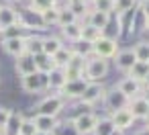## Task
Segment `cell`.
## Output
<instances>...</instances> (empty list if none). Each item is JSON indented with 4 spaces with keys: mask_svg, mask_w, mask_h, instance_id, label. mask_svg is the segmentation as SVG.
I'll list each match as a JSON object with an SVG mask.
<instances>
[{
    "mask_svg": "<svg viewBox=\"0 0 149 135\" xmlns=\"http://www.w3.org/2000/svg\"><path fill=\"white\" fill-rule=\"evenodd\" d=\"M106 74H108V59L88 55L86 68H84V80H88V82H100L102 78H106Z\"/></svg>",
    "mask_w": 149,
    "mask_h": 135,
    "instance_id": "1",
    "label": "cell"
},
{
    "mask_svg": "<svg viewBox=\"0 0 149 135\" xmlns=\"http://www.w3.org/2000/svg\"><path fill=\"white\" fill-rule=\"evenodd\" d=\"M90 51H92V55L94 57H102V59H110V57H114L116 55V51H118V47H116V41L112 39V37H98L92 45H90Z\"/></svg>",
    "mask_w": 149,
    "mask_h": 135,
    "instance_id": "2",
    "label": "cell"
},
{
    "mask_svg": "<svg viewBox=\"0 0 149 135\" xmlns=\"http://www.w3.org/2000/svg\"><path fill=\"white\" fill-rule=\"evenodd\" d=\"M47 76L49 74H41V72H35L31 76H25L21 78V86L27 94H39L43 90H47Z\"/></svg>",
    "mask_w": 149,
    "mask_h": 135,
    "instance_id": "3",
    "label": "cell"
},
{
    "mask_svg": "<svg viewBox=\"0 0 149 135\" xmlns=\"http://www.w3.org/2000/svg\"><path fill=\"white\" fill-rule=\"evenodd\" d=\"M63 104H65V98L59 96V94H51V96H45L39 106H37V113L39 115H47V117H57L61 111H63Z\"/></svg>",
    "mask_w": 149,
    "mask_h": 135,
    "instance_id": "4",
    "label": "cell"
},
{
    "mask_svg": "<svg viewBox=\"0 0 149 135\" xmlns=\"http://www.w3.org/2000/svg\"><path fill=\"white\" fill-rule=\"evenodd\" d=\"M96 123H98V117L94 113H80L72 125H74V131L78 135H92L94 129H96Z\"/></svg>",
    "mask_w": 149,
    "mask_h": 135,
    "instance_id": "5",
    "label": "cell"
},
{
    "mask_svg": "<svg viewBox=\"0 0 149 135\" xmlns=\"http://www.w3.org/2000/svg\"><path fill=\"white\" fill-rule=\"evenodd\" d=\"M23 21V17L8 4H2L0 6V33H6L8 29H13L15 25H19Z\"/></svg>",
    "mask_w": 149,
    "mask_h": 135,
    "instance_id": "6",
    "label": "cell"
},
{
    "mask_svg": "<svg viewBox=\"0 0 149 135\" xmlns=\"http://www.w3.org/2000/svg\"><path fill=\"white\" fill-rule=\"evenodd\" d=\"M86 86H88V80H84V78H80V80H68L63 84V88L59 90V96H63V98H82Z\"/></svg>",
    "mask_w": 149,
    "mask_h": 135,
    "instance_id": "7",
    "label": "cell"
},
{
    "mask_svg": "<svg viewBox=\"0 0 149 135\" xmlns=\"http://www.w3.org/2000/svg\"><path fill=\"white\" fill-rule=\"evenodd\" d=\"M106 96V88L100 84V82H88V86H86V90H84V94H82V102L86 104V106H92L94 102H98L100 98H104Z\"/></svg>",
    "mask_w": 149,
    "mask_h": 135,
    "instance_id": "8",
    "label": "cell"
},
{
    "mask_svg": "<svg viewBox=\"0 0 149 135\" xmlns=\"http://www.w3.org/2000/svg\"><path fill=\"white\" fill-rule=\"evenodd\" d=\"M104 102H106V108L110 111V113H114V111H118V108H127L129 106V98L114 86L112 90H108L106 92V96H104Z\"/></svg>",
    "mask_w": 149,
    "mask_h": 135,
    "instance_id": "9",
    "label": "cell"
},
{
    "mask_svg": "<svg viewBox=\"0 0 149 135\" xmlns=\"http://www.w3.org/2000/svg\"><path fill=\"white\" fill-rule=\"evenodd\" d=\"M33 123H35V129L37 133H47V135H53L57 129H59V123H57V117H47V115H35L33 117Z\"/></svg>",
    "mask_w": 149,
    "mask_h": 135,
    "instance_id": "10",
    "label": "cell"
},
{
    "mask_svg": "<svg viewBox=\"0 0 149 135\" xmlns=\"http://www.w3.org/2000/svg\"><path fill=\"white\" fill-rule=\"evenodd\" d=\"M2 47L8 55L13 57H21L27 53V47H25V35H17V37H6L2 41Z\"/></svg>",
    "mask_w": 149,
    "mask_h": 135,
    "instance_id": "11",
    "label": "cell"
},
{
    "mask_svg": "<svg viewBox=\"0 0 149 135\" xmlns=\"http://www.w3.org/2000/svg\"><path fill=\"white\" fill-rule=\"evenodd\" d=\"M110 121H112L114 129H118V131H125V129L133 127V123H135V117L131 115V111H129V108H118V111L110 113Z\"/></svg>",
    "mask_w": 149,
    "mask_h": 135,
    "instance_id": "12",
    "label": "cell"
},
{
    "mask_svg": "<svg viewBox=\"0 0 149 135\" xmlns=\"http://www.w3.org/2000/svg\"><path fill=\"white\" fill-rule=\"evenodd\" d=\"M15 72H17V74H19L21 78L35 74V72H37V64H35V57H33V55H29V53H25V55L17 57V64H15Z\"/></svg>",
    "mask_w": 149,
    "mask_h": 135,
    "instance_id": "13",
    "label": "cell"
},
{
    "mask_svg": "<svg viewBox=\"0 0 149 135\" xmlns=\"http://www.w3.org/2000/svg\"><path fill=\"white\" fill-rule=\"evenodd\" d=\"M116 88L131 100V98H135V96H141V92H143V84L141 82H137V80H133V78H123L118 84H116Z\"/></svg>",
    "mask_w": 149,
    "mask_h": 135,
    "instance_id": "14",
    "label": "cell"
},
{
    "mask_svg": "<svg viewBox=\"0 0 149 135\" xmlns=\"http://www.w3.org/2000/svg\"><path fill=\"white\" fill-rule=\"evenodd\" d=\"M127 108L131 111V115H133L135 119H145V117L149 115V102L145 100V96H143V94H141V96L131 98Z\"/></svg>",
    "mask_w": 149,
    "mask_h": 135,
    "instance_id": "15",
    "label": "cell"
},
{
    "mask_svg": "<svg viewBox=\"0 0 149 135\" xmlns=\"http://www.w3.org/2000/svg\"><path fill=\"white\" fill-rule=\"evenodd\" d=\"M108 23H110V15L108 13H100V10L90 8V13H88V25L90 27H94L100 33H104V29L108 27Z\"/></svg>",
    "mask_w": 149,
    "mask_h": 135,
    "instance_id": "16",
    "label": "cell"
},
{
    "mask_svg": "<svg viewBox=\"0 0 149 135\" xmlns=\"http://www.w3.org/2000/svg\"><path fill=\"white\" fill-rule=\"evenodd\" d=\"M135 53H133V49H118L116 51V55H114V64H116V68L118 70H123V72H129L133 66H135Z\"/></svg>",
    "mask_w": 149,
    "mask_h": 135,
    "instance_id": "17",
    "label": "cell"
},
{
    "mask_svg": "<svg viewBox=\"0 0 149 135\" xmlns=\"http://www.w3.org/2000/svg\"><path fill=\"white\" fill-rule=\"evenodd\" d=\"M63 47V43H61V37H57V35H47V37H43V53L45 55H55L59 49Z\"/></svg>",
    "mask_w": 149,
    "mask_h": 135,
    "instance_id": "18",
    "label": "cell"
},
{
    "mask_svg": "<svg viewBox=\"0 0 149 135\" xmlns=\"http://www.w3.org/2000/svg\"><path fill=\"white\" fill-rule=\"evenodd\" d=\"M59 29H61V35L68 41H74V43L82 41V25L80 23H72V25H65V27H59Z\"/></svg>",
    "mask_w": 149,
    "mask_h": 135,
    "instance_id": "19",
    "label": "cell"
},
{
    "mask_svg": "<svg viewBox=\"0 0 149 135\" xmlns=\"http://www.w3.org/2000/svg\"><path fill=\"white\" fill-rule=\"evenodd\" d=\"M25 47H27V53L29 55H39L43 53V37H37V35H27L25 37Z\"/></svg>",
    "mask_w": 149,
    "mask_h": 135,
    "instance_id": "20",
    "label": "cell"
},
{
    "mask_svg": "<svg viewBox=\"0 0 149 135\" xmlns=\"http://www.w3.org/2000/svg\"><path fill=\"white\" fill-rule=\"evenodd\" d=\"M129 74V78H133V80H137V82H145V78H147V74H149V64H145V62H135V66L127 72Z\"/></svg>",
    "mask_w": 149,
    "mask_h": 135,
    "instance_id": "21",
    "label": "cell"
},
{
    "mask_svg": "<svg viewBox=\"0 0 149 135\" xmlns=\"http://www.w3.org/2000/svg\"><path fill=\"white\" fill-rule=\"evenodd\" d=\"M35 64H37V72H41V74H51L53 70H57L55 64H53V59L49 55H45V53L35 55Z\"/></svg>",
    "mask_w": 149,
    "mask_h": 135,
    "instance_id": "22",
    "label": "cell"
},
{
    "mask_svg": "<svg viewBox=\"0 0 149 135\" xmlns=\"http://www.w3.org/2000/svg\"><path fill=\"white\" fill-rule=\"evenodd\" d=\"M39 17H41V25H43V29H45V27H53V25H57V19H59V6L47 8V10H43Z\"/></svg>",
    "mask_w": 149,
    "mask_h": 135,
    "instance_id": "23",
    "label": "cell"
},
{
    "mask_svg": "<svg viewBox=\"0 0 149 135\" xmlns=\"http://www.w3.org/2000/svg\"><path fill=\"white\" fill-rule=\"evenodd\" d=\"M65 82H68V80H65V76H63L61 70H53V72L47 76V88H53V90H57V92L63 88Z\"/></svg>",
    "mask_w": 149,
    "mask_h": 135,
    "instance_id": "24",
    "label": "cell"
},
{
    "mask_svg": "<svg viewBox=\"0 0 149 135\" xmlns=\"http://www.w3.org/2000/svg\"><path fill=\"white\" fill-rule=\"evenodd\" d=\"M98 37H102V33H100L98 29H94V27H90V25H82V41H80V43L92 45Z\"/></svg>",
    "mask_w": 149,
    "mask_h": 135,
    "instance_id": "25",
    "label": "cell"
},
{
    "mask_svg": "<svg viewBox=\"0 0 149 135\" xmlns=\"http://www.w3.org/2000/svg\"><path fill=\"white\" fill-rule=\"evenodd\" d=\"M114 131H116V129H114V125H112V121H110V117H108V119H98L96 129H94L92 135H112Z\"/></svg>",
    "mask_w": 149,
    "mask_h": 135,
    "instance_id": "26",
    "label": "cell"
},
{
    "mask_svg": "<svg viewBox=\"0 0 149 135\" xmlns=\"http://www.w3.org/2000/svg\"><path fill=\"white\" fill-rule=\"evenodd\" d=\"M70 55H72V49H68V47H61L55 55H51V59H53V64H55V68L57 70H61V68H65L68 66V62H70Z\"/></svg>",
    "mask_w": 149,
    "mask_h": 135,
    "instance_id": "27",
    "label": "cell"
},
{
    "mask_svg": "<svg viewBox=\"0 0 149 135\" xmlns=\"http://www.w3.org/2000/svg\"><path fill=\"white\" fill-rule=\"evenodd\" d=\"M133 53H135V59H137V62L149 64V43H147V41H139V43L133 47Z\"/></svg>",
    "mask_w": 149,
    "mask_h": 135,
    "instance_id": "28",
    "label": "cell"
},
{
    "mask_svg": "<svg viewBox=\"0 0 149 135\" xmlns=\"http://www.w3.org/2000/svg\"><path fill=\"white\" fill-rule=\"evenodd\" d=\"M53 6H57V0H31V10L37 15H41L43 10L53 8Z\"/></svg>",
    "mask_w": 149,
    "mask_h": 135,
    "instance_id": "29",
    "label": "cell"
},
{
    "mask_svg": "<svg viewBox=\"0 0 149 135\" xmlns=\"http://www.w3.org/2000/svg\"><path fill=\"white\" fill-rule=\"evenodd\" d=\"M135 4H137V0H114L112 13H116V15H127L129 10L135 8Z\"/></svg>",
    "mask_w": 149,
    "mask_h": 135,
    "instance_id": "30",
    "label": "cell"
},
{
    "mask_svg": "<svg viewBox=\"0 0 149 135\" xmlns=\"http://www.w3.org/2000/svg\"><path fill=\"white\" fill-rule=\"evenodd\" d=\"M72 23H78L76 15L70 10V8H59V19H57V27H65V25H72Z\"/></svg>",
    "mask_w": 149,
    "mask_h": 135,
    "instance_id": "31",
    "label": "cell"
},
{
    "mask_svg": "<svg viewBox=\"0 0 149 135\" xmlns=\"http://www.w3.org/2000/svg\"><path fill=\"white\" fill-rule=\"evenodd\" d=\"M92 8L94 10H100V13H112V8H114V0H94L92 2Z\"/></svg>",
    "mask_w": 149,
    "mask_h": 135,
    "instance_id": "32",
    "label": "cell"
},
{
    "mask_svg": "<svg viewBox=\"0 0 149 135\" xmlns=\"http://www.w3.org/2000/svg\"><path fill=\"white\" fill-rule=\"evenodd\" d=\"M35 133H37V129H35L33 119H23V123H21L19 131H17V135H35Z\"/></svg>",
    "mask_w": 149,
    "mask_h": 135,
    "instance_id": "33",
    "label": "cell"
},
{
    "mask_svg": "<svg viewBox=\"0 0 149 135\" xmlns=\"http://www.w3.org/2000/svg\"><path fill=\"white\" fill-rule=\"evenodd\" d=\"M68 8H70V10H72V13L76 15V19H80V17H84V15L88 17V13H90V10H88V4H86V2H76V4H68Z\"/></svg>",
    "mask_w": 149,
    "mask_h": 135,
    "instance_id": "34",
    "label": "cell"
},
{
    "mask_svg": "<svg viewBox=\"0 0 149 135\" xmlns=\"http://www.w3.org/2000/svg\"><path fill=\"white\" fill-rule=\"evenodd\" d=\"M10 115H13V111L8 106H0V131L6 129V125L10 121Z\"/></svg>",
    "mask_w": 149,
    "mask_h": 135,
    "instance_id": "35",
    "label": "cell"
},
{
    "mask_svg": "<svg viewBox=\"0 0 149 135\" xmlns=\"http://www.w3.org/2000/svg\"><path fill=\"white\" fill-rule=\"evenodd\" d=\"M141 13H143V17L147 21L149 19V0H143V2H141Z\"/></svg>",
    "mask_w": 149,
    "mask_h": 135,
    "instance_id": "36",
    "label": "cell"
},
{
    "mask_svg": "<svg viewBox=\"0 0 149 135\" xmlns=\"http://www.w3.org/2000/svg\"><path fill=\"white\" fill-rule=\"evenodd\" d=\"M137 135H149V127H145V129H141Z\"/></svg>",
    "mask_w": 149,
    "mask_h": 135,
    "instance_id": "37",
    "label": "cell"
},
{
    "mask_svg": "<svg viewBox=\"0 0 149 135\" xmlns=\"http://www.w3.org/2000/svg\"><path fill=\"white\" fill-rule=\"evenodd\" d=\"M68 4H76V2H84V0H65Z\"/></svg>",
    "mask_w": 149,
    "mask_h": 135,
    "instance_id": "38",
    "label": "cell"
},
{
    "mask_svg": "<svg viewBox=\"0 0 149 135\" xmlns=\"http://www.w3.org/2000/svg\"><path fill=\"white\" fill-rule=\"evenodd\" d=\"M143 96H145V100L149 102V90H147V94H143Z\"/></svg>",
    "mask_w": 149,
    "mask_h": 135,
    "instance_id": "39",
    "label": "cell"
},
{
    "mask_svg": "<svg viewBox=\"0 0 149 135\" xmlns=\"http://www.w3.org/2000/svg\"><path fill=\"white\" fill-rule=\"evenodd\" d=\"M145 84H147V88H149V74H147V78H145Z\"/></svg>",
    "mask_w": 149,
    "mask_h": 135,
    "instance_id": "40",
    "label": "cell"
},
{
    "mask_svg": "<svg viewBox=\"0 0 149 135\" xmlns=\"http://www.w3.org/2000/svg\"><path fill=\"white\" fill-rule=\"evenodd\" d=\"M112 135H123V131H118V129H116V131H114Z\"/></svg>",
    "mask_w": 149,
    "mask_h": 135,
    "instance_id": "41",
    "label": "cell"
},
{
    "mask_svg": "<svg viewBox=\"0 0 149 135\" xmlns=\"http://www.w3.org/2000/svg\"><path fill=\"white\" fill-rule=\"evenodd\" d=\"M145 121H147V127H149V115H147V117H145Z\"/></svg>",
    "mask_w": 149,
    "mask_h": 135,
    "instance_id": "42",
    "label": "cell"
},
{
    "mask_svg": "<svg viewBox=\"0 0 149 135\" xmlns=\"http://www.w3.org/2000/svg\"><path fill=\"white\" fill-rule=\"evenodd\" d=\"M84 2H86V4H88V2H94V0H84Z\"/></svg>",
    "mask_w": 149,
    "mask_h": 135,
    "instance_id": "43",
    "label": "cell"
},
{
    "mask_svg": "<svg viewBox=\"0 0 149 135\" xmlns=\"http://www.w3.org/2000/svg\"><path fill=\"white\" fill-rule=\"evenodd\" d=\"M35 135H47V133H35Z\"/></svg>",
    "mask_w": 149,
    "mask_h": 135,
    "instance_id": "44",
    "label": "cell"
},
{
    "mask_svg": "<svg viewBox=\"0 0 149 135\" xmlns=\"http://www.w3.org/2000/svg\"><path fill=\"white\" fill-rule=\"evenodd\" d=\"M147 29H149V19H147Z\"/></svg>",
    "mask_w": 149,
    "mask_h": 135,
    "instance_id": "45",
    "label": "cell"
},
{
    "mask_svg": "<svg viewBox=\"0 0 149 135\" xmlns=\"http://www.w3.org/2000/svg\"><path fill=\"white\" fill-rule=\"evenodd\" d=\"M0 135H2V131H0Z\"/></svg>",
    "mask_w": 149,
    "mask_h": 135,
    "instance_id": "46",
    "label": "cell"
}]
</instances>
